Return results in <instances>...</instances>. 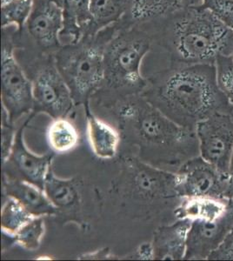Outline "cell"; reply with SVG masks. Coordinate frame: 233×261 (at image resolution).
I'll return each mask as SVG.
<instances>
[{"label":"cell","mask_w":233,"mask_h":261,"mask_svg":"<svg viewBox=\"0 0 233 261\" xmlns=\"http://www.w3.org/2000/svg\"><path fill=\"white\" fill-rule=\"evenodd\" d=\"M110 252L109 249L97 250L94 252H89L86 254L80 256V259H109L113 258Z\"/></svg>","instance_id":"30"},{"label":"cell","mask_w":233,"mask_h":261,"mask_svg":"<svg viewBox=\"0 0 233 261\" xmlns=\"http://www.w3.org/2000/svg\"><path fill=\"white\" fill-rule=\"evenodd\" d=\"M192 221L189 219H179L171 225L160 226L157 229L151 242L153 249V259H184L187 235Z\"/></svg>","instance_id":"15"},{"label":"cell","mask_w":233,"mask_h":261,"mask_svg":"<svg viewBox=\"0 0 233 261\" xmlns=\"http://www.w3.org/2000/svg\"><path fill=\"white\" fill-rule=\"evenodd\" d=\"M202 5L203 0H132L126 14L118 23L124 28L148 24Z\"/></svg>","instance_id":"14"},{"label":"cell","mask_w":233,"mask_h":261,"mask_svg":"<svg viewBox=\"0 0 233 261\" xmlns=\"http://www.w3.org/2000/svg\"><path fill=\"white\" fill-rule=\"evenodd\" d=\"M15 124L10 121L8 115L3 109L2 113V159L6 161L10 154L12 144L14 141L15 134L17 130H15Z\"/></svg>","instance_id":"28"},{"label":"cell","mask_w":233,"mask_h":261,"mask_svg":"<svg viewBox=\"0 0 233 261\" xmlns=\"http://www.w3.org/2000/svg\"><path fill=\"white\" fill-rule=\"evenodd\" d=\"M140 27L151 33L152 47L164 50L170 64H215L218 56L232 51V32L203 5Z\"/></svg>","instance_id":"3"},{"label":"cell","mask_w":233,"mask_h":261,"mask_svg":"<svg viewBox=\"0 0 233 261\" xmlns=\"http://www.w3.org/2000/svg\"><path fill=\"white\" fill-rule=\"evenodd\" d=\"M116 112L121 140L136 146L139 159L168 171L200 155L196 130L182 127L164 115L141 94L118 101Z\"/></svg>","instance_id":"2"},{"label":"cell","mask_w":233,"mask_h":261,"mask_svg":"<svg viewBox=\"0 0 233 261\" xmlns=\"http://www.w3.org/2000/svg\"><path fill=\"white\" fill-rule=\"evenodd\" d=\"M146 80L141 95L182 127L196 130L214 114L233 115L232 103L219 88L215 64H170Z\"/></svg>","instance_id":"1"},{"label":"cell","mask_w":233,"mask_h":261,"mask_svg":"<svg viewBox=\"0 0 233 261\" xmlns=\"http://www.w3.org/2000/svg\"><path fill=\"white\" fill-rule=\"evenodd\" d=\"M229 200L207 197L182 198L174 210L177 220H215L227 209Z\"/></svg>","instance_id":"20"},{"label":"cell","mask_w":233,"mask_h":261,"mask_svg":"<svg viewBox=\"0 0 233 261\" xmlns=\"http://www.w3.org/2000/svg\"><path fill=\"white\" fill-rule=\"evenodd\" d=\"M152 45V36L144 27L119 25L105 51L103 84L93 97L98 104L111 108L118 101L141 94L147 85L141 65Z\"/></svg>","instance_id":"4"},{"label":"cell","mask_w":233,"mask_h":261,"mask_svg":"<svg viewBox=\"0 0 233 261\" xmlns=\"http://www.w3.org/2000/svg\"><path fill=\"white\" fill-rule=\"evenodd\" d=\"M3 194L20 202L35 217L55 216L58 210L44 190L27 181L3 177Z\"/></svg>","instance_id":"17"},{"label":"cell","mask_w":233,"mask_h":261,"mask_svg":"<svg viewBox=\"0 0 233 261\" xmlns=\"http://www.w3.org/2000/svg\"><path fill=\"white\" fill-rule=\"evenodd\" d=\"M196 134L201 157L228 173L233 151V115L214 114L198 123Z\"/></svg>","instance_id":"12"},{"label":"cell","mask_w":233,"mask_h":261,"mask_svg":"<svg viewBox=\"0 0 233 261\" xmlns=\"http://www.w3.org/2000/svg\"><path fill=\"white\" fill-rule=\"evenodd\" d=\"M132 0H90L93 32L118 23L124 18Z\"/></svg>","instance_id":"21"},{"label":"cell","mask_w":233,"mask_h":261,"mask_svg":"<svg viewBox=\"0 0 233 261\" xmlns=\"http://www.w3.org/2000/svg\"><path fill=\"white\" fill-rule=\"evenodd\" d=\"M118 22L84 36L80 41L63 45L54 54L57 67L71 91L75 106L90 103L102 86L105 51L118 30Z\"/></svg>","instance_id":"5"},{"label":"cell","mask_w":233,"mask_h":261,"mask_svg":"<svg viewBox=\"0 0 233 261\" xmlns=\"http://www.w3.org/2000/svg\"><path fill=\"white\" fill-rule=\"evenodd\" d=\"M33 0H7L1 3L2 27H15L21 30L32 12Z\"/></svg>","instance_id":"24"},{"label":"cell","mask_w":233,"mask_h":261,"mask_svg":"<svg viewBox=\"0 0 233 261\" xmlns=\"http://www.w3.org/2000/svg\"><path fill=\"white\" fill-rule=\"evenodd\" d=\"M62 0H33L29 18L19 33L37 50L54 55L62 46Z\"/></svg>","instance_id":"10"},{"label":"cell","mask_w":233,"mask_h":261,"mask_svg":"<svg viewBox=\"0 0 233 261\" xmlns=\"http://www.w3.org/2000/svg\"><path fill=\"white\" fill-rule=\"evenodd\" d=\"M230 102H231V103H232V105H233V99H232V100H230Z\"/></svg>","instance_id":"33"},{"label":"cell","mask_w":233,"mask_h":261,"mask_svg":"<svg viewBox=\"0 0 233 261\" xmlns=\"http://www.w3.org/2000/svg\"><path fill=\"white\" fill-rule=\"evenodd\" d=\"M179 198L207 197L230 200V177L198 155L183 164L176 172Z\"/></svg>","instance_id":"9"},{"label":"cell","mask_w":233,"mask_h":261,"mask_svg":"<svg viewBox=\"0 0 233 261\" xmlns=\"http://www.w3.org/2000/svg\"><path fill=\"white\" fill-rule=\"evenodd\" d=\"M44 192L58 210V214L74 215L80 209V195L77 181L73 178H58L53 166L49 170L44 185Z\"/></svg>","instance_id":"19"},{"label":"cell","mask_w":233,"mask_h":261,"mask_svg":"<svg viewBox=\"0 0 233 261\" xmlns=\"http://www.w3.org/2000/svg\"><path fill=\"white\" fill-rule=\"evenodd\" d=\"M14 35L15 55L33 85V113L35 115L45 113L53 119L67 118L76 106L57 67L54 54L37 50L18 31Z\"/></svg>","instance_id":"6"},{"label":"cell","mask_w":233,"mask_h":261,"mask_svg":"<svg viewBox=\"0 0 233 261\" xmlns=\"http://www.w3.org/2000/svg\"><path fill=\"white\" fill-rule=\"evenodd\" d=\"M86 113V130L92 150L97 157L110 160L115 157L121 142L119 130L93 114L90 103L84 105Z\"/></svg>","instance_id":"18"},{"label":"cell","mask_w":233,"mask_h":261,"mask_svg":"<svg viewBox=\"0 0 233 261\" xmlns=\"http://www.w3.org/2000/svg\"><path fill=\"white\" fill-rule=\"evenodd\" d=\"M203 6L233 33V0H203Z\"/></svg>","instance_id":"27"},{"label":"cell","mask_w":233,"mask_h":261,"mask_svg":"<svg viewBox=\"0 0 233 261\" xmlns=\"http://www.w3.org/2000/svg\"><path fill=\"white\" fill-rule=\"evenodd\" d=\"M47 140L56 153H65L77 147L80 134L76 125L67 118L53 119L47 130Z\"/></svg>","instance_id":"22"},{"label":"cell","mask_w":233,"mask_h":261,"mask_svg":"<svg viewBox=\"0 0 233 261\" xmlns=\"http://www.w3.org/2000/svg\"><path fill=\"white\" fill-rule=\"evenodd\" d=\"M229 177H230V199H233V151L230 157V166H229Z\"/></svg>","instance_id":"31"},{"label":"cell","mask_w":233,"mask_h":261,"mask_svg":"<svg viewBox=\"0 0 233 261\" xmlns=\"http://www.w3.org/2000/svg\"><path fill=\"white\" fill-rule=\"evenodd\" d=\"M45 232L44 217H34L19 229L13 237V241L31 252L39 249Z\"/></svg>","instance_id":"25"},{"label":"cell","mask_w":233,"mask_h":261,"mask_svg":"<svg viewBox=\"0 0 233 261\" xmlns=\"http://www.w3.org/2000/svg\"><path fill=\"white\" fill-rule=\"evenodd\" d=\"M230 56H231V58H232V60H233V49H232V51H231V54H230Z\"/></svg>","instance_id":"32"},{"label":"cell","mask_w":233,"mask_h":261,"mask_svg":"<svg viewBox=\"0 0 233 261\" xmlns=\"http://www.w3.org/2000/svg\"><path fill=\"white\" fill-rule=\"evenodd\" d=\"M31 113L15 134L9 156L3 161L4 177L27 181L44 190V185L54 158V152L37 155L27 148L24 140V129L35 117Z\"/></svg>","instance_id":"11"},{"label":"cell","mask_w":233,"mask_h":261,"mask_svg":"<svg viewBox=\"0 0 233 261\" xmlns=\"http://www.w3.org/2000/svg\"><path fill=\"white\" fill-rule=\"evenodd\" d=\"M34 217L17 199L6 197L1 210V229L5 234L14 236Z\"/></svg>","instance_id":"23"},{"label":"cell","mask_w":233,"mask_h":261,"mask_svg":"<svg viewBox=\"0 0 233 261\" xmlns=\"http://www.w3.org/2000/svg\"><path fill=\"white\" fill-rule=\"evenodd\" d=\"M219 88L230 100L233 99V60L230 55H219L215 61Z\"/></svg>","instance_id":"26"},{"label":"cell","mask_w":233,"mask_h":261,"mask_svg":"<svg viewBox=\"0 0 233 261\" xmlns=\"http://www.w3.org/2000/svg\"><path fill=\"white\" fill-rule=\"evenodd\" d=\"M212 260H233V230L224 239L221 245L209 256Z\"/></svg>","instance_id":"29"},{"label":"cell","mask_w":233,"mask_h":261,"mask_svg":"<svg viewBox=\"0 0 233 261\" xmlns=\"http://www.w3.org/2000/svg\"><path fill=\"white\" fill-rule=\"evenodd\" d=\"M176 172L145 163L136 157L122 159L120 178L117 189L146 200L181 199L176 190Z\"/></svg>","instance_id":"8"},{"label":"cell","mask_w":233,"mask_h":261,"mask_svg":"<svg viewBox=\"0 0 233 261\" xmlns=\"http://www.w3.org/2000/svg\"><path fill=\"white\" fill-rule=\"evenodd\" d=\"M18 28L2 27L1 102L10 121L15 124L33 113V85L15 55L14 34Z\"/></svg>","instance_id":"7"},{"label":"cell","mask_w":233,"mask_h":261,"mask_svg":"<svg viewBox=\"0 0 233 261\" xmlns=\"http://www.w3.org/2000/svg\"><path fill=\"white\" fill-rule=\"evenodd\" d=\"M233 230V199L227 209L215 220H192L190 227L184 259H208L224 239Z\"/></svg>","instance_id":"13"},{"label":"cell","mask_w":233,"mask_h":261,"mask_svg":"<svg viewBox=\"0 0 233 261\" xmlns=\"http://www.w3.org/2000/svg\"><path fill=\"white\" fill-rule=\"evenodd\" d=\"M63 28L59 39L61 45L80 41L84 36L95 33L90 0H62Z\"/></svg>","instance_id":"16"}]
</instances>
